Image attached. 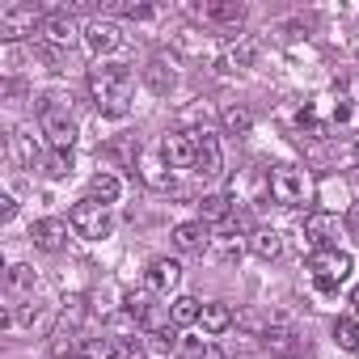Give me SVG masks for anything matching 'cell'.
<instances>
[{
  "instance_id": "cell-1",
  "label": "cell",
  "mask_w": 359,
  "mask_h": 359,
  "mask_svg": "<svg viewBox=\"0 0 359 359\" xmlns=\"http://www.w3.org/2000/svg\"><path fill=\"white\" fill-rule=\"evenodd\" d=\"M89 93H93L102 114L123 118L131 110V72L123 64H102V68L89 72Z\"/></svg>"
},
{
  "instance_id": "cell-2",
  "label": "cell",
  "mask_w": 359,
  "mask_h": 359,
  "mask_svg": "<svg viewBox=\"0 0 359 359\" xmlns=\"http://www.w3.org/2000/svg\"><path fill=\"white\" fill-rule=\"evenodd\" d=\"M271 199L279 208H304L313 199V177L300 165H275L271 169Z\"/></svg>"
},
{
  "instance_id": "cell-3",
  "label": "cell",
  "mask_w": 359,
  "mask_h": 359,
  "mask_svg": "<svg viewBox=\"0 0 359 359\" xmlns=\"http://www.w3.org/2000/svg\"><path fill=\"white\" fill-rule=\"evenodd\" d=\"M39 127H43L51 152H72V144H76V123H72V114L60 106V97H43V106H39Z\"/></svg>"
},
{
  "instance_id": "cell-4",
  "label": "cell",
  "mask_w": 359,
  "mask_h": 359,
  "mask_svg": "<svg viewBox=\"0 0 359 359\" xmlns=\"http://www.w3.org/2000/svg\"><path fill=\"white\" fill-rule=\"evenodd\" d=\"M309 275L321 292H338L351 279V254L342 250H313L309 254Z\"/></svg>"
},
{
  "instance_id": "cell-5",
  "label": "cell",
  "mask_w": 359,
  "mask_h": 359,
  "mask_svg": "<svg viewBox=\"0 0 359 359\" xmlns=\"http://www.w3.org/2000/svg\"><path fill=\"white\" fill-rule=\"evenodd\" d=\"M68 224H72V233L76 237H85V241H102V237H110V208L106 203H97V199H81L72 212H68Z\"/></svg>"
},
{
  "instance_id": "cell-6",
  "label": "cell",
  "mask_w": 359,
  "mask_h": 359,
  "mask_svg": "<svg viewBox=\"0 0 359 359\" xmlns=\"http://www.w3.org/2000/svg\"><path fill=\"white\" fill-rule=\"evenodd\" d=\"M161 161L169 169H195V161H199V131H169L161 140Z\"/></svg>"
},
{
  "instance_id": "cell-7",
  "label": "cell",
  "mask_w": 359,
  "mask_h": 359,
  "mask_svg": "<svg viewBox=\"0 0 359 359\" xmlns=\"http://www.w3.org/2000/svg\"><path fill=\"white\" fill-rule=\"evenodd\" d=\"M39 26H43V18L30 5H9L5 13H0V39H5V43H18L26 34H39Z\"/></svg>"
},
{
  "instance_id": "cell-8",
  "label": "cell",
  "mask_w": 359,
  "mask_h": 359,
  "mask_svg": "<svg viewBox=\"0 0 359 359\" xmlns=\"http://www.w3.org/2000/svg\"><path fill=\"white\" fill-rule=\"evenodd\" d=\"M85 47H89V55H114L118 47H123V26L118 22H110V18H97V22H89L85 26Z\"/></svg>"
},
{
  "instance_id": "cell-9",
  "label": "cell",
  "mask_w": 359,
  "mask_h": 359,
  "mask_svg": "<svg viewBox=\"0 0 359 359\" xmlns=\"http://www.w3.org/2000/svg\"><path fill=\"white\" fill-rule=\"evenodd\" d=\"M76 39V26L68 13H43V26H39V47H51V51H68Z\"/></svg>"
},
{
  "instance_id": "cell-10",
  "label": "cell",
  "mask_w": 359,
  "mask_h": 359,
  "mask_svg": "<svg viewBox=\"0 0 359 359\" xmlns=\"http://www.w3.org/2000/svg\"><path fill=\"white\" fill-rule=\"evenodd\" d=\"M5 152H9V161H13V165H22V169H34V165L43 161V144H39V135H34V131H26V127H13V131H9Z\"/></svg>"
},
{
  "instance_id": "cell-11",
  "label": "cell",
  "mask_w": 359,
  "mask_h": 359,
  "mask_svg": "<svg viewBox=\"0 0 359 359\" xmlns=\"http://www.w3.org/2000/svg\"><path fill=\"white\" fill-rule=\"evenodd\" d=\"M304 237L313 241V250H338V216L330 212H309L304 216Z\"/></svg>"
},
{
  "instance_id": "cell-12",
  "label": "cell",
  "mask_w": 359,
  "mask_h": 359,
  "mask_svg": "<svg viewBox=\"0 0 359 359\" xmlns=\"http://www.w3.org/2000/svg\"><path fill=\"white\" fill-rule=\"evenodd\" d=\"M30 241H34L43 254H60V250L68 245V224H64V220H55V216H47V220H34V229H30Z\"/></svg>"
},
{
  "instance_id": "cell-13",
  "label": "cell",
  "mask_w": 359,
  "mask_h": 359,
  "mask_svg": "<svg viewBox=\"0 0 359 359\" xmlns=\"http://www.w3.org/2000/svg\"><path fill=\"white\" fill-rule=\"evenodd\" d=\"M173 245H177V254H203V250L212 245L208 224H203V220H187V224H177V229H173Z\"/></svg>"
},
{
  "instance_id": "cell-14",
  "label": "cell",
  "mask_w": 359,
  "mask_h": 359,
  "mask_svg": "<svg viewBox=\"0 0 359 359\" xmlns=\"http://www.w3.org/2000/svg\"><path fill=\"white\" fill-rule=\"evenodd\" d=\"M195 173L203 177H220L224 173V152H220V140L212 131H199V161H195Z\"/></svg>"
},
{
  "instance_id": "cell-15",
  "label": "cell",
  "mask_w": 359,
  "mask_h": 359,
  "mask_svg": "<svg viewBox=\"0 0 359 359\" xmlns=\"http://www.w3.org/2000/svg\"><path fill=\"white\" fill-rule=\"evenodd\" d=\"M199 18L212 22V26H220V30H237L245 22V5H241V0H220V5H203Z\"/></svg>"
},
{
  "instance_id": "cell-16",
  "label": "cell",
  "mask_w": 359,
  "mask_h": 359,
  "mask_svg": "<svg viewBox=\"0 0 359 359\" xmlns=\"http://www.w3.org/2000/svg\"><path fill=\"white\" fill-rule=\"evenodd\" d=\"M182 283V262L177 258H152L148 262V287L152 292H169Z\"/></svg>"
},
{
  "instance_id": "cell-17",
  "label": "cell",
  "mask_w": 359,
  "mask_h": 359,
  "mask_svg": "<svg viewBox=\"0 0 359 359\" xmlns=\"http://www.w3.org/2000/svg\"><path fill=\"white\" fill-rule=\"evenodd\" d=\"M250 254H254L258 262H275V258L283 254V237H279L275 229H266V224H262V229H254V233H250Z\"/></svg>"
},
{
  "instance_id": "cell-18",
  "label": "cell",
  "mask_w": 359,
  "mask_h": 359,
  "mask_svg": "<svg viewBox=\"0 0 359 359\" xmlns=\"http://www.w3.org/2000/svg\"><path fill=\"white\" fill-rule=\"evenodd\" d=\"M34 287H39L34 266L13 262V266H9V275H5V292H9V300H18V296H30V300H34Z\"/></svg>"
},
{
  "instance_id": "cell-19",
  "label": "cell",
  "mask_w": 359,
  "mask_h": 359,
  "mask_svg": "<svg viewBox=\"0 0 359 359\" xmlns=\"http://www.w3.org/2000/svg\"><path fill=\"white\" fill-rule=\"evenodd\" d=\"M254 60H258V43H237V47H229L224 55H220V68L224 72H245V68H254Z\"/></svg>"
},
{
  "instance_id": "cell-20",
  "label": "cell",
  "mask_w": 359,
  "mask_h": 359,
  "mask_svg": "<svg viewBox=\"0 0 359 359\" xmlns=\"http://www.w3.org/2000/svg\"><path fill=\"white\" fill-rule=\"evenodd\" d=\"M85 313H89V300H85L81 292L64 296V309H60V330L76 334V330H81V321H85Z\"/></svg>"
},
{
  "instance_id": "cell-21",
  "label": "cell",
  "mask_w": 359,
  "mask_h": 359,
  "mask_svg": "<svg viewBox=\"0 0 359 359\" xmlns=\"http://www.w3.org/2000/svg\"><path fill=\"white\" fill-rule=\"evenodd\" d=\"M140 177L152 191H173V173H165V161L156 156H140Z\"/></svg>"
},
{
  "instance_id": "cell-22",
  "label": "cell",
  "mask_w": 359,
  "mask_h": 359,
  "mask_svg": "<svg viewBox=\"0 0 359 359\" xmlns=\"http://www.w3.org/2000/svg\"><path fill=\"white\" fill-rule=\"evenodd\" d=\"M118 195H123V187H118V177H114V173H106V169H102V173H93V177H89V199H97V203H106V208H110Z\"/></svg>"
},
{
  "instance_id": "cell-23",
  "label": "cell",
  "mask_w": 359,
  "mask_h": 359,
  "mask_svg": "<svg viewBox=\"0 0 359 359\" xmlns=\"http://www.w3.org/2000/svg\"><path fill=\"white\" fill-rule=\"evenodd\" d=\"M233 216V199L229 195H203L199 199V220L203 224H220V220H229Z\"/></svg>"
},
{
  "instance_id": "cell-24",
  "label": "cell",
  "mask_w": 359,
  "mask_h": 359,
  "mask_svg": "<svg viewBox=\"0 0 359 359\" xmlns=\"http://www.w3.org/2000/svg\"><path fill=\"white\" fill-rule=\"evenodd\" d=\"M203 317V304L195 300V296H177L173 304H169V321L177 325V330H182V325H195Z\"/></svg>"
},
{
  "instance_id": "cell-25",
  "label": "cell",
  "mask_w": 359,
  "mask_h": 359,
  "mask_svg": "<svg viewBox=\"0 0 359 359\" xmlns=\"http://www.w3.org/2000/svg\"><path fill=\"white\" fill-rule=\"evenodd\" d=\"M144 81H148L152 93H169V89H173V64H169V60H148Z\"/></svg>"
},
{
  "instance_id": "cell-26",
  "label": "cell",
  "mask_w": 359,
  "mask_h": 359,
  "mask_svg": "<svg viewBox=\"0 0 359 359\" xmlns=\"http://www.w3.org/2000/svg\"><path fill=\"white\" fill-rule=\"evenodd\" d=\"M199 321H203V330H208V334H224L237 317H233V309H229V304L212 300V304H203V317H199Z\"/></svg>"
},
{
  "instance_id": "cell-27",
  "label": "cell",
  "mask_w": 359,
  "mask_h": 359,
  "mask_svg": "<svg viewBox=\"0 0 359 359\" xmlns=\"http://www.w3.org/2000/svg\"><path fill=\"white\" fill-rule=\"evenodd\" d=\"M220 123H224V131H229V135H245V131L254 127V114H250L245 106H224Z\"/></svg>"
},
{
  "instance_id": "cell-28",
  "label": "cell",
  "mask_w": 359,
  "mask_h": 359,
  "mask_svg": "<svg viewBox=\"0 0 359 359\" xmlns=\"http://www.w3.org/2000/svg\"><path fill=\"white\" fill-rule=\"evenodd\" d=\"M233 325H241V330H245V334H262V338H266V334H271V317H266V313H262V309H241V313H237V321H233Z\"/></svg>"
},
{
  "instance_id": "cell-29",
  "label": "cell",
  "mask_w": 359,
  "mask_h": 359,
  "mask_svg": "<svg viewBox=\"0 0 359 359\" xmlns=\"http://www.w3.org/2000/svg\"><path fill=\"white\" fill-rule=\"evenodd\" d=\"M334 342L342 351H359V321L355 317H338L334 321Z\"/></svg>"
},
{
  "instance_id": "cell-30",
  "label": "cell",
  "mask_w": 359,
  "mask_h": 359,
  "mask_svg": "<svg viewBox=\"0 0 359 359\" xmlns=\"http://www.w3.org/2000/svg\"><path fill=\"white\" fill-rule=\"evenodd\" d=\"M216 258H224V262H233V258H241V241L233 237V233H220V237H212V245H208Z\"/></svg>"
},
{
  "instance_id": "cell-31",
  "label": "cell",
  "mask_w": 359,
  "mask_h": 359,
  "mask_svg": "<svg viewBox=\"0 0 359 359\" xmlns=\"http://www.w3.org/2000/svg\"><path fill=\"white\" fill-rule=\"evenodd\" d=\"M123 304H127V313H131L140 325H144V321H148V313L156 309V304L148 300V292H127V300H123Z\"/></svg>"
},
{
  "instance_id": "cell-32",
  "label": "cell",
  "mask_w": 359,
  "mask_h": 359,
  "mask_svg": "<svg viewBox=\"0 0 359 359\" xmlns=\"http://www.w3.org/2000/svg\"><path fill=\"white\" fill-rule=\"evenodd\" d=\"M118 359H148V342L144 338H114Z\"/></svg>"
},
{
  "instance_id": "cell-33",
  "label": "cell",
  "mask_w": 359,
  "mask_h": 359,
  "mask_svg": "<svg viewBox=\"0 0 359 359\" xmlns=\"http://www.w3.org/2000/svg\"><path fill=\"white\" fill-rule=\"evenodd\" d=\"M81 355H85V359H118V351H114V338L85 342V346H81Z\"/></svg>"
},
{
  "instance_id": "cell-34",
  "label": "cell",
  "mask_w": 359,
  "mask_h": 359,
  "mask_svg": "<svg viewBox=\"0 0 359 359\" xmlns=\"http://www.w3.org/2000/svg\"><path fill=\"white\" fill-rule=\"evenodd\" d=\"M47 173L51 177H68L72 173V152H51L47 156Z\"/></svg>"
},
{
  "instance_id": "cell-35",
  "label": "cell",
  "mask_w": 359,
  "mask_h": 359,
  "mask_svg": "<svg viewBox=\"0 0 359 359\" xmlns=\"http://www.w3.org/2000/svg\"><path fill=\"white\" fill-rule=\"evenodd\" d=\"M177 325H165V330H156V334H148V346L152 351H173L177 346V334H173Z\"/></svg>"
},
{
  "instance_id": "cell-36",
  "label": "cell",
  "mask_w": 359,
  "mask_h": 359,
  "mask_svg": "<svg viewBox=\"0 0 359 359\" xmlns=\"http://www.w3.org/2000/svg\"><path fill=\"white\" fill-rule=\"evenodd\" d=\"M342 224H346V233L359 241V203H351V208H346V220H342Z\"/></svg>"
},
{
  "instance_id": "cell-37",
  "label": "cell",
  "mask_w": 359,
  "mask_h": 359,
  "mask_svg": "<svg viewBox=\"0 0 359 359\" xmlns=\"http://www.w3.org/2000/svg\"><path fill=\"white\" fill-rule=\"evenodd\" d=\"M13 212H18L13 195H0V220H13Z\"/></svg>"
},
{
  "instance_id": "cell-38",
  "label": "cell",
  "mask_w": 359,
  "mask_h": 359,
  "mask_svg": "<svg viewBox=\"0 0 359 359\" xmlns=\"http://www.w3.org/2000/svg\"><path fill=\"white\" fill-rule=\"evenodd\" d=\"M351 304H355V309H359V283H355V292H351Z\"/></svg>"
}]
</instances>
